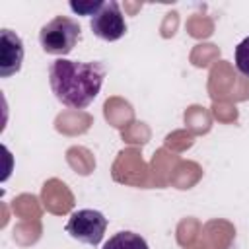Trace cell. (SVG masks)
I'll use <instances>...</instances> for the list:
<instances>
[{
	"label": "cell",
	"instance_id": "6da1fadb",
	"mask_svg": "<svg viewBox=\"0 0 249 249\" xmlns=\"http://www.w3.org/2000/svg\"><path fill=\"white\" fill-rule=\"evenodd\" d=\"M105 78L101 62H80L56 58L49 68V82L54 97L72 109L88 107L99 93Z\"/></svg>",
	"mask_w": 249,
	"mask_h": 249
},
{
	"label": "cell",
	"instance_id": "7a4b0ae2",
	"mask_svg": "<svg viewBox=\"0 0 249 249\" xmlns=\"http://www.w3.org/2000/svg\"><path fill=\"white\" fill-rule=\"evenodd\" d=\"M80 33H82V27L76 19L68 16H56L41 27L39 43L47 54H56L64 58L78 45Z\"/></svg>",
	"mask_w": 249,
	"mask_h": 249
},
{
	"label": "cell",
	"instance_id": "3957f363",
	"mask_svg": "<svg viewBox=\"0 0 249 249\" xmlns=\"http://www.w3.org/2000/svg\"><path fill=\"white\" fill-rule=\"evenodd\" d=\"M66 233L82 243L88 245H99L103 239V233L107 230V218L99 210L84 208L70 214L66 222Z\"/></svg>",
	"mask_w": 249,
	"mask_h": 249
},
{
	"label": "cell",
	"instance_id": "277c9868",
	"mask_svg": "<svg viewBox=\"0 0 249 249\" xmlns=\"http://www.w3.org/2000/svg\"><path fill=\"white\" fill-rule=\"evenodd\" d=\"M89 27L93 35L103 41H119L126 33V21L121 12V6L115 0L103 2L101 10L89 19Z\"/></svg>",
	"mask_w": 249,
	"mask_h": 249
},
{
	"label": "cell",
	"instance_id": "5b68a950",
	"mask_svg": "<svg viewBox=\"0 0 249 249\" xmlns=\"http://www.w3.org/2000/svg\"><path fill=\"white\" fill-rule=\"evenodd\" d=\"M23 62V41L12 29L0 31V76L10 78L19 72Z\"/></svg>",
	"mask_w": 249,
	"mask_h": 249
},
{
	"label": "cell",
	"instance_id": "8992f818",
	"mask_svg": "<svg viewBox=\"0 0 249 249\" xmlns=\"http://www.w3.org/2000/svg\"><path fill=\"white\" fill-rule=\"evenodd\" d=\"M101 249H150L146 239L134 231H119L109 237Z\"/></svg>",
	"mask_w": 249,
	"mask_h": 249
},
{
	"label": "cell",
	"instance_id": "52a82bcc",
	"mask_svg": "<svg viewBox=\"0 0 249 249\" xmlns=\"http://www.w3.org/2000/svg\"><path fill=\"white\" fill-rule=\"evenodd\" d=\"M235 68L243 74L249 76V37H245L237 47H235Z\"/></svg>",
	"mask_w": 249,
	"mask_h": 249
},
{
	"label": "cell",
	"instance_id": "ba28073f",
	"mask_svg": "<svg viewBox=\"0 0 249 249\" xmlns=\"http://www.w3.org/2000/svg\"><path fill=\"white\" fill-rule=\"evenodd\" d=\"M70 6V10L74 12V14H78V16H95L99 10H101V6H103V0H84V2H70L68 4Z\"/></svg>",
	"mask_w": 249,
	"mask_h": 249
}]
</instances>
